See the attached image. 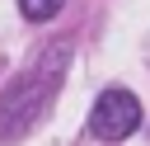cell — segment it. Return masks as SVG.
Returning <instances> with one entry per match:
<instances>
[{"label": "cell", "instance_id": "obj_2", "mask_svg": "<svg viewBox=\"0 0 150 146\" xmlns=\"http://www.w3.org/2000/svg\"><path fill=\"white\" fill-rule=\"evenodd\" d=\"M141 127V99L131 89H103L94 99V113H89V137L98 141H122Z\"/></svg>", "mask_w": 150, "mask_h": 146}, {"label": "cell", "instance_id": "obj_3", "mask_svg": "<svg viewBox=\"0 0 150 146\" xmlns=\"http://www.w3.org/2000/svg\"><path fill=\"white\" fill-rule=\"evenodd\" d=\"M61 5H66V0H19L23 19H33V24H47V19H56V14H61Z\"/></svg>", "mask_w": 150, "mask_h": 146}, {"label": "cell", "instance_id": "obj_1", "mask_svg": "<svg viewBox=\"0 0 150 146\" xmlns=\"http://www.w3.org/2000/svg\"><path fill=\"white\" fill-rule=\"evenodd\" d=\"M66 57H70V47L66 42H52L28 71H19L0 89V141H19V137H28L42 122V113L52 108V99L61 89Z\"/></svg>", "mask_w": 150, "mask_h": 146}]
</instances>
